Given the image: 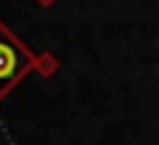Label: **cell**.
Instances as JSON below:
<instances>
[{"label":"cell","instance_id":"cell-1","mask_svg":"<svg viewBox=\"0 0 159 145\" xmlns=\"http://www.w3.org/2000/svg\"><path fill=\"white\" fill-rule=\"evenodd\" d=\"M31 53L22 48V42L0 22V98L28 73Z\"/></svg>","mask_w":159,"mask_h":145}]
</instances>
